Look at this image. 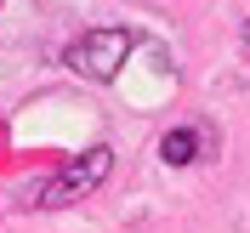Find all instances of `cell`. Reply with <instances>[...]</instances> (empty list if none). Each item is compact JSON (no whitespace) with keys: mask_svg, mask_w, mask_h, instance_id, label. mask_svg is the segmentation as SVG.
<instances>
[{"mask_svg":"<svg viewBox=\"0 0 250 233\" xmlns=\"http://www.w3.org/2000/svg\"><path fill=\"white\" fill-rule=\"evenodd\" d=\"M108 171H114V148H85V154H74L57 176H46V182L34 188L29 205H40V211L74 205V199H85V193H97V188L108 182Z\"/></svg>","mask_w":250,"mask_h":233,"instance_id":"6da1fadb","label":"cell"},{"mask_svg":"<svg viewBox=\"0 0 250 233\" xmlns=\"http://www.w3.org/2000/svg\"><path fill=\"white\" fill-rule=\"evenodd\" d=\"M131 57V29H91L68 46V68L85 80H114Z\"/></svg>","mask_w":250,"mask_h":233,"instance_id":"7a4b0ae2","label":"cell"},{"mask_svg":"<svg viewBox=\"0 0 250 233\" xmlns=\"http://www.w3.org/2000/svg\"><path fill=\"white\" fill-rule=\"evenodd\" d=\"M205 142H210V131L176 125V131H165V142H159V159H165V165H193V159L205 154Z\"/></svg>","mask_w":250,"mask_h":233,"instance_id":"3957f363","label":"cell"},{"mask_svg":"<svg viewBox=\"0 0 250 233\" xmlns=\"http://www.w3.org/2000/svg\"><path fill=\"white\" fill-rule=\"evenodd\" d=\"M245 46H250V23H245Z\"/></svg>","mask_w":250,"mask_h":233,"instance_id":"277c9868","label":"cell"}]
</instances>
